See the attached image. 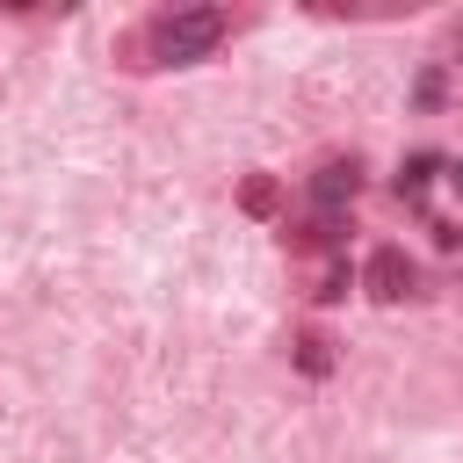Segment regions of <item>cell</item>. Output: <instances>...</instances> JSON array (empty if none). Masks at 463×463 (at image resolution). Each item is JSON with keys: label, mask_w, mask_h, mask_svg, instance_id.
Returning <instances> with one entry per match:
<instances>
[{"label": "cell", "mask_w": 463, "mask_h": 463, "mask_svg": "<svg viewBox=\"0 0 463 463\" xmlns=\"http://www.w3.org/2000/svg\"><path fill=\"white\" fill-rule=\"evenodd\" d=\"M297 362H304V369H311V376H326V369H333V354H326V340H318V333H311V340H304V354H297Z\"/></svg>", "instance_id": "cell-3"}, {"label": "cell", "mask_w": 463, "mask_h": 463, "mask_svg": "<svg viewBox=\"0 0 463 463\" xmlns=\"http://www.w3.org/2000/svg\"><path fill=\"white\" fill-rule=\"evenodd\" d=\"M369 282H376V297H405V289H412V268H405V253H398V246H383V253L369 260Z\"/></svg>", "instance_id": "cell-2"}, {"label": "cell", "mask_w": 463, "mask_h": 463, "mask_svg": "<svg viewBox=\"0 0 463 463\" xmlns=\"http://www.w3.org/2000/svg\"><path fill=\"white\" fill-rule=\"evenodd\" d=\"M217 36H224V7L166 14L159 22V58H203V51H217Z\"/></svg>", "instance_id": "cell-1"}]
</instances>
